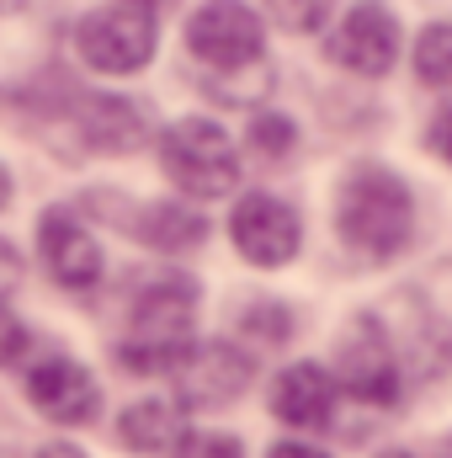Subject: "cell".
<instances>
[{"mask_svg": "<svg viewBox=\"0 0 452 458\" xmlns=\"http://www.w3.org/2000/svg\"><path fill=\"white\" fill-rule=\"evenodd\" d=\"M336 229L362 261H394L415 234V198L389 165H351L336 192Z\"/></svg>", "mask_w": 452, "mask_h": 458, "instance_id": "6da1fadb", "label": "cell"}, {"mask_svg": "<svg viewBox=\"0 0 452 458\" xmlns=\"http://www.w3.org/2000/svg\"><path fill=\"white\" fill-rule=\"evenodd\" d=\"M197 320V283L187 277H160L133 299L128 315V342L117 346V362L133 373H171L176 357L192 346Z\"/></svg>", "mask_w": 452, "mask_h": 458, "instance_id": "7a4b0ae2", "label": "cell"}, {"mask_svg": "<svg viewBox=\"0 0 452 458\" xmlns=\"http://www.w3.org/2000/svg\"><path fill=\"white\" fill-rule=\"evenodd\" d=\"M160 171L187 198H224L239 182V149L219 123L181 117L160 133Z\"/></svg>", "mask_w": 452, "mask_h": 458, "instance_id": "3957f363", "label": "cell"}, {"mask_svg": "<svg viewBox=\"0 0 452 458\" xmlns=\"http://www.w3.org/2000/svg\"><path fill=\"white\" fill-rule=\"evenodd\" d=\"M187 54L219 81V75H255L266 70V27L261 11L239 0H208L187 21Z\"/></svg>", "mask_w": 452, "mask_h": 458, "instance_id": "277c9868", "label": "cell"}, {"mask_svg": "<svg viewBox=\"0 0 452 458\" xmlns=\"http://www.w3.org/2000/svg\"><path fill=\"white\" fill-rule=\"evenodd\" d=\"M155 43H160V27H155V11L144 5H96L75 21V48L91 70L102 75H133L155 59Z\"/></svg>", "mask_w": 452, "mask_h": 458, "instance_id": "5b68a950", "label": "cell"}, {"mask_svg": "<svg viewBox=\"0 0 452 458\" xmlns=\"http://www.w3.org/2000/svg\"><path fill=\"white\" fill-rule=\"evenodd\" d=\"M336 389L367 400V405H394L399 400V357L389 331L372 315H356L336 342Z\"/></svg>", "mask_w": 452, "mask_h": 458, "instance_id": "8992f818", "label": "cell"}, {"mask_svg": "<svg viewBox=\"0 0 452 458\" xmlns=\"http://www.w3.org/2000/svg\"><path fill=\"white\" fill-rule=\"evenodd\" d=\"M229 240L250 267H288L304 245V219L272 192H245L229 214Z\"/></svg>", "mask_w": 452, "mask_h": 458, "instance_id": "52a82bcc", "label": "cell"}, {"mask_svg": "<svg viewBox=\"0 0 452 458\" xmlns=\"http://www.w3.org/2000/svg\"><path fill=\"white\" fill-rule=\"evenodd\" d=\"M171 378H176V400H181V405L213 411V405H229V400H239V394L250 389L255 362L229 342H192L176 357Z\"/></svg>", "mask_w": 452, "mask_h": 458, "instance_id": "ba28073f", "label": "cell"}, {"mask_svg": "<svg viewBox=\"0 0 452 458\" xmlns=\"http://www.w3.org/2000/svg\"><path fill=\"white\" fill-rule=\"evenodd\" d=\"M325 54L336 59L340 70L362 75V81L389 75L394 59H399V16H394L383 0H356V5L340 16V27L331 32V48H325Z\"/></svg>", "mask_w": 452, "mask_h": 458, "instance_id": "9c48e42d", "label": "cell"}, {"mask_svg": "<svg viewBox=\"0 0 452 458\" xmlns=\"http://www.w3.org/2000/svg\"><path fill=\"white\" fill-rule=\"evenodd\" d=\"M38 250H43V267H48V277L59 288L86 293V288L102 283V245H96V234L80 225L70 208H43Z\"/></svg>", "mask_w": 452, "mask_h": 458, "instance_id": "30bf717a", "label": "cell"}, {"mask_svg": "<svg viewBox=\"0 0 452 458\" xmlns=\"http://www.w3.org/2000/svg\"><path fill=\"white\" fill-rule=\"evenodd\" d=\"M27 400H32L48 421H59V427H86V421H96V411H102V389H96V378H91L75 357H48V362H38V368L27 373Z\"/></svg>", "mask_w": 452, "mask_h": 458, "instance_id": "8fae6325", "label": "cell"}, {"mask_svg": "<svg viewBox=\"0 0 452 458\" xmlns=\"http://www.w3.org/2000/svg\"><path fill=\"white\" fill-rule=\"evenodd\" d=\"M336 378L320 368V362H293V368H282L277 373V384H272V411H277V421H288V427H304V432H320V427H331V416H336Z\"/></svg>", "mask_w": 452, "mask_h": 458, "instance_id": "7c38bea8", "label": "cell"}, {"mask_svg": "<svg viewBox=\"0 0 452 458\" xmlns=\"http://www.w3.org/2000/svg\"><path fill=\"white\" fill-rule=\"evenodd\" d=\"M75 128L91 149L102 155H128L144 144V107H133L128 97H80L75 102Z\"/></svg>", "mask_w": 452, "mask_h": 458, "instance_id": "4fadbf2b", "label": "cell"}, {"mask_svg": "<svg viewBox=\"0 0 452 458\" xmlns=\"http://www.w3.org/2000/svg\"><path fill=\"white\" fill-rule=\"evenodd\" d=\"M128 229H133L144 245L165 250V256H187V250H197V245L208 240V219L192 214L187 203H144L138 219Z\"/></svg>", "mask_w": 452, "mask_h": 458, "instance_id": "5bb4252c", "label": "cell"}, {"mask_svg": "<svg viewBox=\"0 0 452 458\" xmlns=\"http://www.w3.org/2000/svg\"><path fill=\"white\" fill-rule=\"evenodd\" d=\"M176 437H181V427H176V405L171 400H133L117 416V443L133 448V454H160Z\"/></svg>", "mask_w": 452, "mask_h": 458, "instance_id": "9a60e30c", "label": "cell"}, {"mask_svg": "<svg viewBox=\"0 0 452 458\" xmlns=\"http://www.w3.org/2000/svg\"><path fill=\"white\" fill-rule=\"evenodd\" d=\"M415 75L431 91H452V21H431L415 38Z\"/></svg>", "mask_w": 452, "mask_h": 458, "instance_id": "2e32d148", "label": "cell"}, {"mask_svg": "<svg viewBox=\"0 0 452 458\" xmlns=\"http://www.w3.org/2000/svg\"><path fill=\"white\" fill-rule=\"evenodd\" d=\"M239 326H245V336H250V342L282 346V342H288V331H293V315H288V304L261 299V304H250V310L239 315Z\"/></svg>", "mask_w": 452, "mask_h": 458, "instance_id": "e0dca14e", "label": "cell"}, {"mask_svg": "<svg viewBox=\"0 0 452 458\" xmlns=\"http://www.w3.org/2000/svg\"><path fill=\"white\" fill-rule=\"evenodd\" d=\"M336 0H266V16L282 27V32H320L331 21Z\"/></svg>", "mask_w": 452, "mask_h": 458, "instance_id": "ac0fdd59", "label": "cell"}, {"mask_svg": "<svg viewBox=\"0 0 452 458\" xmlns=\"http://www.w3.org/2000/svg\"><path fill=\"white\" fill-rule=\"evenodd\" d=\"M250 149L261 155V160H282L293 144H298V128H293V117H282V113H261L255 123H250Z\"/></svg>", "mask_w": 452, "mask_h": 458, "instance_id": "d6986e66", "label": "cell"}, {"mask_svg": "<svg viewBox=\"0 0 452 458\" xmlns=\"http://www.w3.org/2000/svg\"><path fill=\"white\" fill-rule=\"evenodd\" d=\"M171 458H245V448L229 432H181L171 443Z\"/></svg>", "mask_w": 452, "mask_h": 458, "instance_id": "ffe728a7", "label": "cell"}, {"mask_svg": "<svg viewBox=\"0 0 452 458\" xmlns=\"http://www.w3.org/2000/svg\"><path fill=\"white\" fill-rule=\"evenodd\" d=\"M21 352H27V331H21V320L0 304V368H5V362H16Z\"/></svg>", "mask_w": 452, "mask_h": 458, "instance_id": "44dd1931", "label": "cell"}, {"mask_svg": "<svg viewBox=\"0 0 452 458\" xmlns=\"http://www.w3.org/2000/svg\"><path fill=\"white\" fill-rule=\"evenodd\" d=\"M426 149H431V155H442V160L452 165V107L431 117V128H426Z\"/></svg>", "mask_w": 452, "mask_h": 458, "instance_id": "7402d4cb", "label": "cell"}, {"mask_svg": "<svg viewBox=\"0 0 452 458\" xmlns=\"http://www.w3.org/2000/svg\"><path fill=\"white\" fill-rule=\"evenodd\" d=\"M21 283V256H16V245L11 240H0V304H5V293Z\"/></svg>", "mask_w": 452, "mask_h": 458, "instance_id": "603a6c76", "label": "cell"}, {"mask_svg": "<svg viewBox=\"0 0 452 458\" xmlns=\"http://www.w3.org/2000/svg\"><path fill=\"white\" fill-rule=\"evenodd\" d=\"M266 458H331L325 448H314V443H277Z\"/></svg>", "mask_w": 452, "mask_h": 458, "instance_id": "cb8c5ba5", "label": "cell"}, {"mask_svg": "<svg viewBox=\"0 0 452 458\" xmlns=\"http://www.w3.org/2000/svg\"><path fill=\"white\" fill-rule=\"evenodd\" d=\"M38 458H86V454H80L75 443H48V448H43Z\"/></svg>", "mask_w": 452, "mask_h": 458, "instance_id": "d4e9b609", "label": "cell"}, {"mask_svg": "<svg viewBox=\"0 0 452 458\" xmlns=\"http://www.w3.org/2000/svg\"><path fill=\"white\" fill-rule=\"evenodd\" d=\"M11 203V176H5V165H0V208Z\"/></svg>", "mask_w": 452, "mask_h": 458, "instance_id": "484cf974", "label": "cell"}, {"mask_svg": "<svg viewBox=\"0 0 452 458\" xmlns=\"http://www.w3.org/2000/svg\"><path fill=\"white\" fill-rule=\"evenodd\" d=\"M122 5H144V11H155V5H165V0H122Z\"/></svg>", "mask_w": 452, "mask_h": 458, "instance_id": "4316f807", "label": "cell"}, {"mask_svg": "<svg viewBox=\"0 0 452 458\" xmlns=\"http://www.w3.org/2000/svg\"><path fill=\"white\" fill-rule=\"evenodd\" d=\"M21 5H27V0H0V11H21Z\"/></svg>", "mask_w": 452, "mask_h": 458, "instance_id": "83f0119b", "label": "cell"}, {"mask_svg": "<svg viewBox=\"0 0 452 458\" xmlns=\"http://www.w3.org/2000/svg\"><path fill=\"white\" fill-rule=\"evenodd\" d=\"M378 458H415V454H405V448H389V454H378Z\"/></svg>", "mask_w": 452, "mask_h": 458, "instance_id": "f1b7e54d", "label": "cell"}, {"mask_svg": "<svg viewBox=\"0 0 452 458\" xmlns=\"http://www.w3.org/2000/svg\"><path fill=\"white\" fill-rule=\"evenodd\" d=\"M437 458H452V437H448V443H442V454H437Z\"/></svg>", "mask_w": 452, "mask_h": 458, "instance_id": "f546056e", "label": "cell"}]
</instances>
